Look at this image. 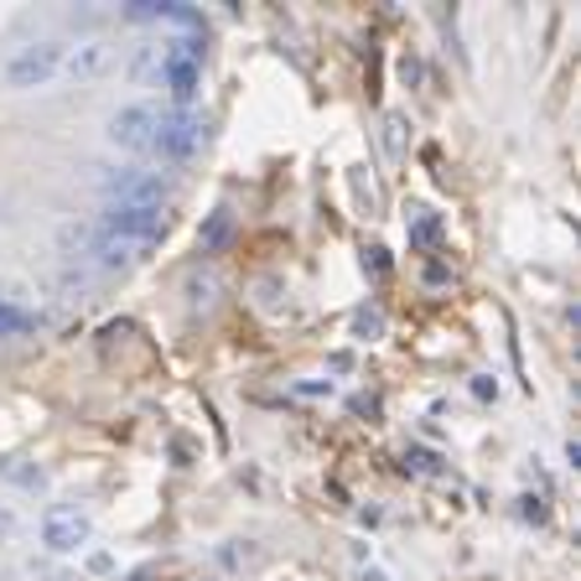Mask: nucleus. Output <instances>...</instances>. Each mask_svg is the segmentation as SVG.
<instances>
[{
    "mask_svg": "<svg viewBox=\"0 0 581 581\" xmlns=\"http://www.w3.org/2000/svg\"><path fill=\"white\" fill-rule=\"evenodd\" d=\"M166 208H130V202H109L105 213L94 218V244H135V250H151L162 244L166 234Z\"/></svg>",
    "mask_w": 581,
    "mask_h": 581,
    "instance_id": "nucleus-1",
    "label": "nucleus"
},
{
    "mask_svg": "<svg viewBox=\"0 0 581 581\" xmlns=\"http://www.w3.org/2000/svg\"><path fill=\"white\" fill-rule=\"evenodd\" d=\"M202 141H208V120L202 114H193V109H162V125L151 135L145 156H156V162H193Z\"/></svg>",
    "mask_w": 581,
    "mask_h": 581,
    "instance_id": "nucleus-2",
    "label": "nucleus"
},
{
    "mask_svg": "<svg viewBox=\"0 0 581 581\" xmlns=\"http://www.w3.org/2000/svg\"><path fill=\"white\" fill-rule=\"evenodd\" d=\"M162 78L177 109L193 105V94L202 84V42L198 36H177V42H162Z\"/></svg>",
    "mask_w": 581,
    "mask_h": 581,
    "instance_id": "nucleus-3",
    "label": "nucleus"
},
{
    "mask_svg": "<svg viewBox=\"0 0 581 581\" xmlns=\"http://www.w3.org/2000/svg\"><path fill=\"white\" fill-rule=\"evenodd\" d=\"M63 42H32V47H21L11 63H6V84L11 89H47L57 73H63Z\"/></svg>",
    "mask_w": 581,
    "mask_h": 581,
    "instance_id": "nucleus-4",
    "label": "nucleus"
},
{
    "mask_svg": "<svg viewBox=\"0 0 581 581\" xmlns=\"http://www.w3.org/2000/svg\"><path fill=\"white\" fill-rule=\"evenodd\" d=\"M99 193H105L109 202H130V208H166L162 172H141V166H125V172L99 177Z\"/></svg>",
    "mask_w": 581,
    "mask_h": 581,
    "instance_id": "nucleus-5",
    "label": "nucleus"
},
{
    "mask_svg": "<svg viewBox=\"0 0 581 581\" xmlns=\"http://www.w3.org/2000/svg\"><path fill=\"white\" fill-rule=\"evenodd\" d=\"M89 514L78 504H53L42 514V545L53 550V556H73L78 545H89Z\"/></svg>",
    "mask_w": 581,
    "mask_h": 581,
    "instance_id": "nucleus-6",
    "label": "nucleus"
},
{
    "mask_svg": "<svg viewBox=\"0 0 581 581\" xmlns=\"http://www.w3.org/2000/svg\"><path fill=\"white\" fill-rule=\"evenodd\" d=\"M156 125H162V105H125L109 120V141L120 151H151Z\"/></svg>",
    "mask_w": 581,
    "mask_h": 581,
    "instance_id": "nucleus-7",
    "label": "nucleus"
},
{
    "mask_svg": "<svg viewBox=\"0 0 581 581\" xmlns=\"http://www.w3.org/2000/svg\"><path fill=\"white\" fill-rule=\"evenodd\" d=\"M109 63V42H78L73 53H63V73L68 78H94Z\"/></svg>",
    "mask_w": 581,
    "mask_h": 581,
    "instance_id": "nucleus-8",
    "label": "nucleus"
},
{
    "mask_svg": "<svg viewBox=\"0 0 581 581\" xmlns=\"http://www.w3.org/2000/svg\"><path fill=\"white\" fill-rule=\"evenodd\" d=\"M410 250H436L441 244V234H447V223H441V213H431V208H410Z\"/></svg>",
    "mask_w": 581,
    "mask_h": 581,
    "instance_id": "nucleus-9",
    "label": "nucleus"
},
{
    "mask_svg": "<svg viewBox=\"0 0 581 581\" xmlns=\"http://www.w3.org/2000/svg\"><path fill=\"white\" fill-rule=\"evenodd\" d=\"M218 296H223V286H218L213 271H193V275H187V307H193V311H213Z\"/></svg>",
    "mask_w": 581,
    "mask_h": 581,
    "instance_id": "nucleus-10",
    "label": "nucleus"
},
{
    "mask_svg": "<svg viewBox=\"0 0 581 581\" xmlns=\"http://www.w3.org/2000/svg\"><path fill=\"white\" fill-rule=\"evenodd\" d=\"M229 239H234V213H229V208H218V213L202 218V234H198L202 254H218Z\"/></svg>",
    "mask_w": 581,
    "mask_h": 581,
    "instance_id": "nucleus-11",
    "label": "nucleus"
},
{
    "mask_svg": "<svg viewBox=\"0 0 581 581\" xmlns=\"http://www.w3.org/2000/svg\"><path fill=\"white\" fill-rule=\"evenodd\" d=\"M0 478H6V483H17V489H42V478H47V472L36 468L32 457H0Z\"/></svg>",
    "mask_w": 581,
    "mask_h": 581,
    "instance_id": "nucleus-12",
    "label": "nucleus"
},
{
    "mask_svg": "<svg viewBox=\"0 0 581 581\" xmlns=\"http://www.w3.org/2000/svg\"><path fill=\"white\" fill-rule=\"evenodd\" d=\"M36 327V311L17 307L11 296H0V338H21V332H32Z\"/></svg>",
    "mask_w": 581,
    "mask_h": 581,
    "instance_id": "nucleus-13",
    "label": "nucleus"
},
{
    "mask_svg": "<svg viewBox=\"0 0 581 581\" xmlns=\"http://www.w3.org/2000/svg\"><path fill=\"white\" fill-rule=\"evenodd\" d=\"M151 73H162V47H141L130 57V78H151Z\"/></svg>",
    "mask_w": 581,
    "mask_h": 581,
    "instance_id": "nucleus-14",
    "label": "nucleus"
},
{
    "mask_svg": "<svg viewBox=\"0 0 581 581\" xmlns=\"http://www.w3.org/2000/svg\"><path fill=\"white\" fill-rule=\"evenodd\" d=\"M405 130H410L405 114H390V120H384V145H390V156H405Z\"/></svg>",
    "mask_w": 581,
    "mask_h": 581,
    "instance_id": "nucleus-15",
    "label": "nucleus"
},
{
    "mask_svg": "<svg viewBox=\"0 0 581 581\" xmlns=\"http://www.w3.org/2000/svg\"><path fill=\"white\" fill-rule=\"evenodd\" d=\"M353 332H359V338H380V332H384V317H380V311L363 307L359 317H353Z\"/></svg>",
    "mask_w": 581,
    "mask_h": 581,
    "instance_id": "nucleus-16",
    "label": "nucleus"
},
{
    "mask_svg": "<svg viewBox=\"0 0 581 581\" xmlns=\"http://www.w3.org/2000/svg\"><path fill=\"white\" fill-rule=\"evenodd\" d=\"M405 468H416V472H436L441 462H436V452H426V447H410V452H405Z\"/></svg>",
    "mask_w": 581,
    "mask_h": 581,
    "instance_id": "nucleus-17",
    "label": "nucleus"
},
{
    "mask_svg": "<svg viewBox=\"0 0 581 581\" xmlns=\"http://www.w3.org/2000/svg\"><path fill=\"white\" fill-rule=\"evenodd\" d=\"M281 290H286V286H281L275 275H271V281H260V307H265V311H281Z\"/></svg>",
    "mask_w": 581,
    "mask_h": 581,
    "instance_id": "nucleus-18",
    "label": "nucleus"
},
{
    "mask_svg": "<svg viewBox=\"0 0 581 581\" xmlns=\"http://www.w3.org/2000/svg\"><path fill=\"white\" fill-rule=\"evenodd\" d=\"M519 514H525L529 525H545V519H550V508H545V498H519Z\"/></svg>",
    "mask_w": 581,
    "mask_h": 581,
    "instance_id": "nucleus-19",
    "label": "nucleus"
},
{
    "mask_svg": "<svg viewBox=\"0 0 581 581\" xmlns=\"http://www.w3.org/2000/svg\"><path fill=\"white\" fill-rule=\"evenodd\" d=\"M399 78H405V84H420V57L416 53L399 57Z\"/></svg>",
    "mask_w": 581,
    "mask_h": 581,
    "instance_id": "nucleus-20",
    "label": "nucleus"
},
{
    "mask_svg": "<svg viewBox=\"0 0 581 581\" xmlns=\"http://www.w3.org/2000/svg\"><path fill=\"white\" fill-rule=\"evenodd\" d=\"M447 265H441V260H431V265H426V271H420V281H426V286H441V281H447Z\"/></svg>",
    "mask_w": 581,
    "mask_h": 581,
    "instance_id": "nucleus-21",
    "label": "nucleus"
},
{
    "mask_svg": "<svg viewBox=\"0 0 581 581\" xmlns=\"http://www.w3.org/2000/svg\"><path fill=\"white\" fill-rule=\"evenodd\" d=\"M369 265H374V275L390 271V260H384V250H369Z\"/></svg>",
    "mask_w": 581,
    "mask_h": 581,
    "instance_id": "nucleus-22",
    "label": "nucleus"
},
{
    "mask_svg": "<svg viewBox=\"0 0 581 581\" xmlns=\"http://www.w3.org/2000/svg\"><path fill=\"white\" fill-rule=\"evenodd\" d=\"M359 581H390L384 571H374V566H359Z\"/></svg>",
    "mask_w": 581,
    "mask_h": 581,
    "instance_id": "nucleus-23",
    "label": "nucleus"
},
{
    "mask_svg": "<svg viewBox=\"0 0 581 581\" xmlns=\"http://www.w3.org/2000/svg\"><path fill=\"white\" fill-rule=\"evenodd\" d=\"M130 581H151V577H145V571H141V577H130Z\"/></svg>",
    "mask_w": 581,
    "mask_h": 581,
    "instance_id": "nucleus-24",
    "label": "nucleus"
}]
</instances>
